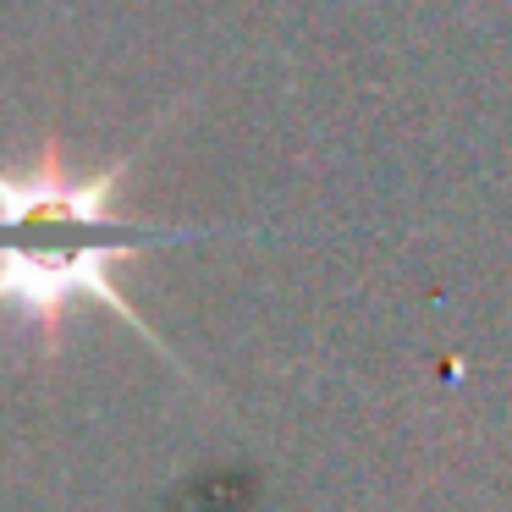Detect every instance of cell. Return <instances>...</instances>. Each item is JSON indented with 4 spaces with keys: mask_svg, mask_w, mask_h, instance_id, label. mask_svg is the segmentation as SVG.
Masks as SVG:
<instances>
[{
    "mask_svg": "<svg viewBox=\"0 0 512 512\" xmlns=\"http://www.w3.org/2000/svg\"><path fill=\"white\" fill-rule=\"evenodd\" d=\"M127 166L133 160L78 177L61 160V144H45V155L28 171H0V309L17 314V325H28L45 353L61 347L67 303L78 298L105 303L122 325H133L144 342L160 347V336L122 298L111 265L199 232L127 221L116 210V188H122Z\"/></svg>",
    "mask_w": 512,
    "mask_h": 512,
    "instance_id": "6da1fadb",
    "label": "cell"
}]
</instances>
